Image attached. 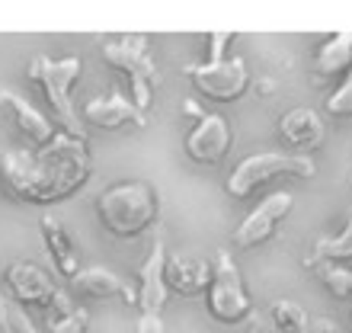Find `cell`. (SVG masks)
Instances as JSON below:
<instances>
[{"label":"cell","instance_id":"obj_1","mask_svg":"<svg viewBox=\"0 0 352 333\" xmlns=\"http://www.w3.org/2000/svg\"><path fill=\"white\" fill-rule=\"evenodd\" d=\"M0 173L10 193L29 205H58L80 193L90 180L87 141L58 131L38 151H0Z\"/></svg>","mask_w":352,"mask_h":333},{"label":"cell","instance_id":"obj_2","mask_svg":"<svg viewBox=\"0 0 352 333\" xmlns=\"http://www.w3.org/2000/svg\"><path fill=\"white\" fill-rule=\"evenodd\" d=\"M157 193L154 186L129 180V183H116L96 199V215H100L102 228L122 241L141 237L157 224Z\"/></svg>","mask_w":352,"mask_h":333},{"label":"cell","instance_id":"obj_3","mask_svg":"<svg viewBox=\"0 0 352 333\" xmlns=\"http://www.w3.org/2000/svg\"><path fill=\"white\" fill-rule=\"evenodd\" d=\"M80 71H84V61L77 55H67V58L38 55L29 61V80L38 83V90H42V96H45L52 112H55L61 131L71 135V138L87 141L84 119L74 109V87L80 80Z\"/></svg>","mask_w":352,"mask_h":333},{"label":"cell","instance_id":"obj_4","mask_svg":"<svg viewBox=\"0 0 352 333\" xmlns=\"http://www.w3.org/2000/svg\"><path fill=\"white\" fill-rule=\"evenodd\" d=\"M278 176H292V180H314L317 164L307 154H292V151H263L253 158H243L234 166V173L224 183V193L231 199H247L253 189L266 186L269 180Z\"/></svg>","mask_w":352,"mask_h":333},{"label":"cell","instance_id":"obj_5","mask_svg":"<svg viewBox=\"0 0 352 333\" xmlns=\"http://www.w3.org/2000/svg\"><path fill=\"white\" fill-rule=\"evenodd\" d=\"M106 65L116 67L119 74H129L131 80V100L141 112H151L154 103V87H157V65L151 55V39L148 36H122L116 42L102 45Z\"/></svg>","mask_w":352,"mask_h":333},{"label":"cell","instance_id":"obj_6","mask_svg":"<svg viewBox=\"0 0 352 333\" xmlns=\"http://www.w3.org/2000/svg\"><path fill=\"white\" fill-rule=\"evenodd\" d=\"M208 314L218 324H247L253 317V298L241 279V269L228 250H218L212 259V282H208Z\"/></svg>","mask_w":352,"mask_h":333},{"label":"cell","instance_id":"obj_7","mask_svg":"<svg viewBox=\"0 0 352 333\" xmlns=\"http://www.w3.org/2000/svg\"><path fill=\"white\" fill-rule=\"evenodd\" d=\"M186 74L192 87L212 103H237L250 90V71L243 58H224V61H205V65H189Z\"/></svg>","mask_w":352,"mask_h":333},{"label":"cell","instance_id":"obj_8","mask_svg":"<svg viewBox=\"0 0 352 333\" xmlns=\"http://www.w3.org/2000/svg\"><path fill=\"white\" fill-rule=\"evenodd\" d=\"M292 208H295V195L292 193L266 195V199L237 224V231H234V247L253 250V247H263L266 241H272L276 228L292 215Z\"/></svg>","mask_w":352,"mask_h":333},{"label":"cell","instance_id":"obj_9","mask_svg":"<svg viewBox=\"0 0 352 333\" xmlns=\"http://www.w3.org/2000/svg\"><path fill=\"white\" fill-rule=\"evenodd\" d=\"M186 154L192 164H202V166H218L234 148V131H231V122L218 116V112H208L202 119L195 122L189 135H186Z\"/></svg>","mask_w":352,"mask_h":333},{"label":"cell","instance_id":"obj_10","mask_svg":"<svg viewBox=\"0 0 352 333\" xmlns=\"http://www.w3.org/2000/svg\"><path fill=\"white\" fill-rule=\"evenodd\" d=\"M3 286H7V295L23 308H48L52 311L61 298L55 279L32 263H10L3 272Z\"/></svg>","mask_w":352,"mask_h":333},{"label":"cell","instance_id":"obj_11","mask_svg":"<svg viewBox=\"0 0 352 333\" xmlns=\"http://www.w3.org/2000/svg\"><path fill=\"white\" fill-rule=\"evenodd\" d=\"M135 295H138V317H160L164 305H167L170 298V288H167V244L164 237L151 244L148 257L141 263L138 269V288H135Z\"/></svg>","mask_w":352,"mask_h":333},{"label":"cell","instance_id":"obj_12","mask_svg":"<svg viewBox=\"0 0 352 333\" xmlns=\"http://www.w3.org/2000/svg\"><path fill=\"white\" fill-rule=\"evenodd\" d=\"M80 119L96 125V129H144L148 125V112H141L131 96L125 93H109V96H96L80 109Z\"/></svg>","mask_w":352,"mask_h":333},{"label":"cell","instance_id":"obj_13","mask_svg":"<svg viewBox=\"0 0 352 333\" xmlns=\"http://www.w3.org/2000/svg\"><path fill=\"white\" fill-rule=\"evenodd\" d=\"M278 135L285 141L292 154H314L327 138V129H324V119L317 116L314 109L307 106H295L288 109L282 119H278Z\"/></svg>","mask_w":352,"mask_h":333},{"label":"cell","instance_id":"obj_14","mask_svg":"<svg viewBox=\"0 0 352 333\" xmlns=\"http://www.w3.org/2000/svg\"><path fill=\"white\" fill-rule=\"evenodd\" d=\"M0 109H7L10 116H13L16 129L26 135L29 144H32L36 151L45 148V144H52V138L58 135V129L52 125V119H48V116H42V112H38L29 100H23L16 90L0 87Z\"/></svg>","mask_w":352,"mask_h":333},{"label":"cell","instance_id":"obj_15","mask_svg":"<svg viewBox=\"0 0 352 333\" xmlns=\"http://www.w3.org/2000/svg\"><path fill=\"white\" fill-rule=\"evenodd\" d=\"M212 282V259L186 257V253H167V288L183 298H195L208 292Z\"/></svg>","mask_w":352,"mask_h":333},{"label":"cell","instance_id":"obj_16","mask_svg":"<svg viewBox=\"0 0 352 333\" xmlns=\"http://www.w3.org/2000/svg\"><path fill=\"white\" fill-rule=\"evenodd\" d=\"M38 231H42V244H45L48 257L55 263V269L71 282V279L80 272V257H77V247L71 241V234L55 215H42L38 218Z\"/></svg>","mask_w":352,"mask_h":333},{"label":"cell","instance_id":"obj_17","mask_svg":"<svg viewBox=\"0 0 352 333\" xmlns=\"http://www.w3.org/2000/svg\"><path fill=\"white\" fill-rule=\"evenodd\" d=\"M71 286H74L77 295L100 298V301H106V298H119L125 305H135V301H138L135 288H131L125 279H119L116 272H109V269H102V266L80 269V272L71 279Z\"/></svg>","mask_w":352,"mask_h":333},{"label":"cell","instance_id":"obj_18","mask_svg":"<svg viewBox=\"0 0 352 333\" xmlns=\"http://www.w3.org/2000/svg\"><path fill=\"white\" fill-rule=\"evenodd\" d=\"M349 77L352 74V32H333L314 55V77Z\"/></svg>","mask_w":352,"mask_h":333},{"label":"cell","instance_id":"obj_19","mask_svg":"<svg viewBox=\"0 0 352 333\" xmlns=\"http://www.w3.org/2000/svg\"><path fill=\"white\" fill-rule=\"evenodd\" d=\"M250 321L260 333H307V327H311L307 311L295 301H288V298H278V301L269 305L266 321H256V314Z\"/></svg>","mask_w":352,"mask_h":333},{"label":"cell","instance_id":"obj_20","mask_svg":"<svg viewBox=\"0 0 352 333\" xmlns=\"http://www.w3.org/2000/svg\"><path fill=\"white\" fill-rule=\"evenodd\" d=\"M343 263H352V215L349 222L343 224L340 234H327L314 244L311 250V266H343Z\"/></svg>","mask_w":352,"mask_h":333},{"label":"cell","instance_id":"obj_21","mask_svg":"<svg viewBox=\"0 0 352 333\" xmlns=\"http://www.w3.org/2000/svg\"><path fill=\"white\" fill-rule=\"evenodd\" d=\"M0 333H38L23 305H16L7 292H0Z\"/></svg>","mask_w":352,"mask_h":333},{"label":"cell","instance_id":"obj_22","mask_svg":"<svg viewBox=\"0 0 352 333\" xmlns=\"http://www.w3.org/2000/svg\"><path fill=\"white\" fill-rule=\"evenodd\" d=\"M55 317L48 321V330L52 333H87V314L80 308H74L65 295L58 298V305L52 308Z\"/></svg>","mask_w":352,"mask_h":333},{"label":"cell","instance_id":"obj_23","mask_svg":"<svg viewBox=\"0 0 352 333\" xmlns=\"http://www.w3.org/2000/svg\"><path fill=\"white\" fill-rule=\"evenodd\" d=\"M317 272H320V282H324V288L330 295L349 301L352 298V266H320Z\"/></svg>","mask_w":352,"mask_h":333},{"label":"cell","instance_id":"obj_24","mask_svg":"<svg viewBox=\"0 0 352 333\" xmlns=\"http://www.w3.org/2000/svg\"><path fill=\"white\" fill-rule=\"evenodd\" d=\"M327 116L330 119H352V74L343 80L340 90L327 96Z\"/></svg>","mask_w":352,"mask_h":333},{"label":"cell","instance_id":"obj_25","mask_svg":"<svg viewBox=\"0 0 352 333\" xmlns=\"http://www.w3.org/2000/svg\"><path fill=\"white\" fill-rule=\"evenodd\" d=\"M234 42V32H212V36H208V61H224V55H228V45H231Z\"/></svg>","mask_w":352,"mask_h":333},{"label":"cell","instance_id":"obj_26","mask_svg":"<svg viewBox=\"0 0 352 333\" xmlns=\"http://www.w3.org/2000/svg\"><path fill=\"white\" fill-rule=\"evenodd\" d=\"M138 333H164L160 317H138Z\"/></svg>","mask_w":352,"mask_h":333},{"label":"cell","instance_id":"obj_27","mask_svg":"<svg viewBox=\"0 0 352 333\" xmlns=\"http://www.w3.org/2000/svg\"><path fill=\"white\" fill-rule=\"evenodd\" d=\"M307 333H340V327H336L333 321H327V317H320V321H311Z\"/></svg>","mask_w":352,"mask_h":333}]
</instances>
